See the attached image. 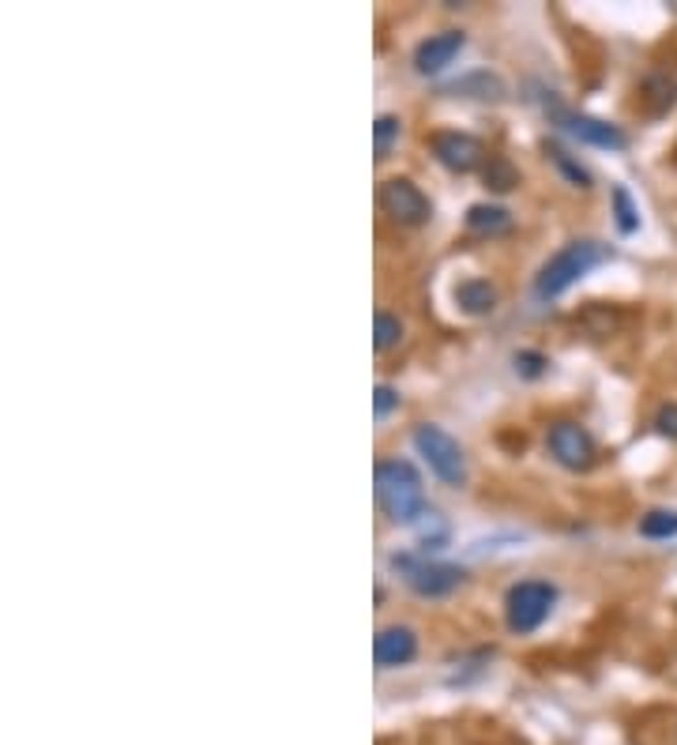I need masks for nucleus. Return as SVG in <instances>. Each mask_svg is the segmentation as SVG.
<instances>
[{
	"label": "nucleus",
	"instance_id": "f257e3e1",
	"mask_svg": "<svg viewBox=\"0 0 677 745\" xmlns=\"http://www.w3.org/2000/svg\"><path fill=\"white\" fill-rule=\"evenodd\" d=\"M376 486V504L384 509V516L392 523H403V528H414L430 504H425V486L422 474L414 471V463L406 460H381L373 471Z\"/></svg>",
	"mask_w": 677,
	"mask_h": 745
},
{
	"label": "nucleus",
	"instance_id": "f03ea898",
	"mask_svg": "<svg viewBox=\"0 0 677 745\" xmlns=\"http://www.w3.org/2000/svg\"><path fill=\"white\" fill-rule=\"evenodd\" d=\"M610 256H614L610 245L595 242V237H576V242L561 245L550 261L542 264L539 280H534V294L546 297V302H550V297H561L569 286H576L587 272H595V267L606 264Z\"/></svg>",
	"mask_w": 677,
	"mask_h": 745
},
{
	"label": "nucleus",
	"instance_id": "7ed1b4c3",
	"mask_svg": "<svg viewBox=\"0 0 677 745\" xmlns=\"http://www.w3.org/2000/svg\"><path fill=\"white\" fill-rule=\"evenodd\" d=\"M411 441H414L418 455L430 463V471L444 486H463L467 482V455L460 449V441H455L448 430H441V425H433V422H422V425H414Z\"/></svg>",
	"mask_w": 677,
	"mask_h": 745
},
{
	"label": "nucleus",
	"instance_id": "20e7f679",
	"mask_svg": "<svg viewBox=\"0 0 677 745\" xmlns=\"http://www.w3.org/2000/svg\"><path fill=\"white\" fill-rule=\"evenodd\" d=\"M392 569L400 572L403 580L411 584V591L422 595V599H444V595H452L455 588L467 584V572L460 565L430 561L425 553H395Z\"/></svg>",
	"mask_w": 677,
	"mask_h": 745
},
{
	"label": "nucleus",
	"instance_id": "39448f33",
	"mask_svg": "<svg viewBox=\"0 0 677 745\" xmlns=\"http://www.w3.org/2000/svg\"><path fill=\"white\" fill-rule=\"evenodd\" d=\"M557 602V588L550 580H520L512 584L504 595V621L512 633H520V637H527V633H534L539 625L550 618Z\"/></svg>",
	"mask_w": 677,
	"mask_h": 745
},
{
	"label": "nucleus",
	"instance_id": "423d86ee",
	"mask_svg": "<svg viewBox=\"0 0 677 745\" xmlns=\"http://www.w3.org/2000/svg\"><path fill=\"white\" fill-rule=\"evenodd\" d=\"M381 207L384 215L400 226H425L433 215L430 196H425L411 177H387L381 185Z\"/></svg>",
	"mask_w": 677,
	"mask_h": 745
},
{
	"label": "nucleus",
	"instance_id": "0eeeda50",
	"mask_svg": "<svg viewBox=\"0 0 677 745\" xmlns=\"http://www.w3.org/2000/svg\"><path fill=\"white\" fill-rule=\"evenodd\" d=\"M546 444H550V455L561 467H569V471H587V467L595 463V437L583 430L580 422H553L550 433H546Z\"/></svg>",
	"mask_w": 677,
	"mask_h": 745
},
{
	"label": "nucleus",
	"instance_id": "6e6552de",
	"mask_svg": "<svg viewBox=\"0 0 677 745\" xmlns=\"http://www.w3.org/2000/svg\"><path fill=\"white\" fill-rule=\"evenodd\" d=\"M553 121L561 125L569 136H576L580 144L606 147V151H625V144H629V136H625L617 125L599 121V117H587V114H576V109H565L557 102H553Z\"/></svg>",
	"mask_w": 677,
	"mask_h": 745
},
{
	"label": "nucleus",
	"instance_id": "1a4fd4ad",
	"mask_svg": "<svg viewBox=\"0 0 677 745\" xmlns=\"http://www.w3.org/2000/svg\"><path fill=\"white\" fill-rule=\"evenodd\" d=\"M430 147H433L436 163L452 174H474V170H482L485 158H490L485 155L482 140L471 136V133H436L430 140Z\"/></svg>",
	"mask_w": 677,
	"mask_h": 745
},
{
	"label": "nucleus",
	"instance_id": "9d476101",
	"mask_svg": "<svg viewBox=\"0 0 677 745\" xmlns=\"http://www.w3.org/2000/svg\"><path fill=\"white\" fill-rule=\"evenodd\" d=\"M418 655V633L411 625H387V629L376 633L373 640V659L381 670H395V667H406V663H414Z\"/></svg>",
	"mask_w": 677,
	"mask_h": 745
},
{
	"label": "nucleus",
	"instance_id": "9b49d317",
	"mask_svg": "<svg viewBox=\"0 0 677 745\" xmlns=\"http://www.w3.org/2000/svg\"><path fill=\"white\" fill-rule=\"evenodd\" d=\"M463 46H467V35H463V31H441V35H430L422 46L414 49V68H418V76H436V72H444V68L463 53Z\"/></svg>",
	"mask_w": 677,
	"mask_h": 745
},
{
	"label": "nucleus",
	"instance_id": "f8f14e48",
	"mask_svg": "<svg viewBox=\"0 0 677 745\" xmlns=\"http://www.w3.org/2000/svg\"><path fill=\"white\" fill-rule=\"evenodd\" d=\"M455 305L467 316H490L497 310V286L490 280H463L455 286Z\"/></svg>",
	"mask_w": 677,
	"mask_h": 745
},
{
	"label": "nucleus",
	"instance_id": "ddd939ff",
	"mask_svg": "<svg viewBox=\"0 0 677 745\" xmlns=\"http://www.w3.org/2000/svg\"><path fill=\"white\" fill-rule=\"evenodd\" d=\"M467 231L478 237H501L512 231V212L501 204H474L467 212Z\"/></svg>",
	"mask_w": 677,
	"mask_h": 745
},
{
	"label": "nucleus",
	"instance_id": "4468645a",
	"mask_svg": "<svg viewBox=\"0 0 677 745\" xmlns=\"http://www.w3.org/2000/svg\"><path fill=\"white\" fill-rule=\"evenodd\" d=\"M448 91L463 95V98H482V102H501V98H504V84L493 72H471V76L455 79V84L448 87Z\"/></svg>",
	"mask_w": 677,
	"mask_h": 745
},
{
	"label": "nucleus",
	"instance_id": "2eb2a0df",
	"mask_svg": "<svg viewBox=\"0 0 677 745\" xmlns=\"http://www.w3.org/2000/svg\"><path fill=\"white\" fill-rule=\"evenodd\" d=\"M546 155H550V163L557 166V170L569 177V185H576V188H591V170L576 163V158H572L569 151H565L561 144H550V140H546Z\"/></svg>",
	"mask_w": 677,
	"mask_h": 745
},
{
	"label": "nucleus",
	"instance_id": "dca6fc26",
	"mask_svg": "<svg viewBox=\"0 0 677 745\" xmlns=\"http://www.w3.org/2000/svg\"><path fill=\"white\" fill-rule=\"evenodd\" d=\"M482 177L485 188H493V193H508V188L520 185V174H516V166L504 155H490V163L482 166Z\"/></svg>",
	"mask_w": 677,
	"mask_h": 745
},
{
	"label": "nucleus",
	"instance_id": "f3484780",
	"mask_svg": "<svg viewBox=\"0 0 677 745\" xmlns=\"http://www.w3.org/2000/svg\"><path fill=\"white\" fill-rule=\"evenodd\" d=\"M403 340V321L395 313H376L373 316V346H376V354H384V351H392L395 343Z\"/></svg>",
	"mask_w": 677,
	"mask_h": 745
},
{
	"label": "nucleus",
	"instance_id": "a211bd4d",
	"mask_svg": "<svg viewBox=\"0 0 677 745\" xmlns=\"http://www.w3.org/2000/svg\"><path fill=\"white\" fill-rule=\"evenodd\" d=\"M640 535L644 539H674L677 535V512L674 509H651L640 516Z\"/></svg>",
	"mask_w": 677,
	"mask_h": 745
},
{
	"label": "nucleus",
	"instance_id": "6ab92c4d",
	"mask_svg": "<svg viewBox=\"0 0 677 745\" xmlns=\"http://www.w3.org/2000/svg\"><path fill=\"white\" fill-rule=\"evenodd\" d=\"M400 117L395 114H381L376 117V125H373V151H376V158H387L392 155V147L400 144Z\"/></svg>",
	"mask_w": 677,
	"mask_h": 745
},
{
	"label": "nucleus",
	"instance_id": "aec40b11",
	"mask_svg": "<svg viewBox=\"0 0 677 745\" xmlns=\"http://www.w3.org/2000/svg\"><path fill=\"white\" fill-rule=\"evenodd\" d=\"M614 218H617V231H621V234L640 231V207L632 204L629 188H621V185L614 188Z\"/></svg>",
	"mask_w": 677,
	"mask_h": 745
},
{
	"label": "nucleus",
	"instance_id": "412c9836",
	"mask_svg": "<svg viewBox=\"0 0 677 745\" xmlns=\"http://www.w3.org/2000/svg\"><path fill=\"white\" fill-rule=\"evenodd\" d=\"M414 531H418V539H422V546H430V550H441L448 542V523L433 509L414 523Z\"/></svg>",
	"mask_w": 677,
	"mask_h": 745
},
{
	"label": "nucleus",
	"instance_id": "4be33fe9",
	"mask_svg": "<svg viewBox=\"0 0 677 745\" xmlns=\"http://www.w3.org/2000/svg\"><path fill=\"white\" fill-rule=\"evenodd\" d=\"M512 362H516V373L527 376V381H534V376H542V373H546V365H550V357L539 354V351H520V354L512 357Z\"/></svg>",
	"mask_w": 677,
	"mask_h": 745
},
{
	"label": "nucleus",
	"instance_id": "5701e85b",
	"mask_svg": "<svg viewBox=\"0 0 677 745\" xmlns=\"http://www.w3.org/2000/svg\"><path fill=\"white\" fill-rule=\"evenodd\" d=\"M395 406H400V392H395L392 384H376V392H373V414L376 419H387Z\"/></svg>",
	"mask_w": 677,
	"mask_h": 745
},
{
	"label": "nucleus",
	"instance_id": "b1692460",
	"mask_svg": "<svg viewBox=\"0 0 677 745\" xmlns=\"http://www.w3.org/2000/svg\"><path fill=\"white\" fill-rule=\"evenodd\" d=\"M655 430H659L666 441H677V403L659 406V414H655Z\"/></svg>",
	"mask_w": 677,
	"mask_h": 745
}]
</instances>
